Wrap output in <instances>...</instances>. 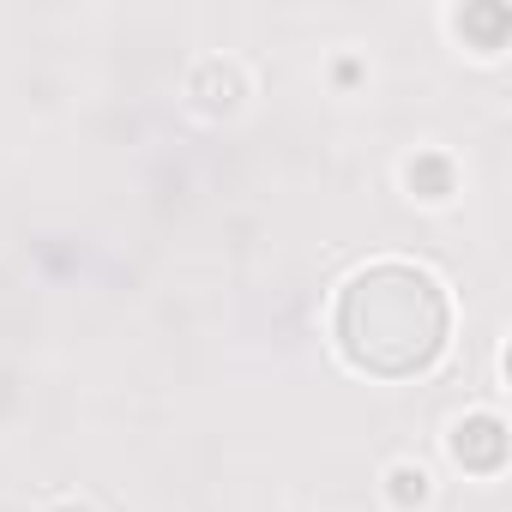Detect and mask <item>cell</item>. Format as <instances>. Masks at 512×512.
Listing matches in <instances>:
<instances>
[{"label":"cell","instance_id":"cell-1","mask_svg":"<svg viewBox=\"0 0 512 512\" xmlns=\"http://www.w3.org/2000/svg\"><path fill=\"white\" fill-rule=\"evenodd\" d=\"M452 296L416 260L362 266L332 302V344L368 380H416L446 356Z\"/></svg>","mask_w":512,"mask_h":512},{"label":"cell","instance_id":"cell-2","mask_svg":"<svg viewBox=\"0 0 512 512\" xmlns=\"http://www.w3.org/2000/svg\"><path fill=\"white\" fill-rule=\"evenodd\" d=\"M452 458L464 464V470H476V476H494L500 464H506V422L500 416H464L458 428H452Z\"/></svg>","mask_w":512,"mask_h":512},{"label":"cell","instance_id":"cell-3","mask_svg":"<svg viewBox=\"0 0 512 512\" xmlns=\"http://www.w3.org/2000/svg\"><path fill=\"white\" fill-rule=\"evenodd\" d=\"M506 25H512V19H506V7H464V13H458V31H464V37H476V49H482V55H494V49L506 43Z\"/></svg>","mask_w":512,"mask_h":512},{"label":"cell","instance_id":"cell-4","mask_svg":"<svg viewBox=\"0 0 512 512\" xmlns=\"http://www.w3.org/2000/svg\"><path fill=\"white\" fill-rule=\"evenodd\" d=\"M386 482H392V500H398V506H422V500H428V470H422V464H398Z\"/></svg>","mask_w":512,"mask_h":512},{"label":"cell","instance_id":"cell-5","mask_svg":"<svg viewBox=\"0 0 512 512\" xmlns=\"http://www.w3.org/2000/svg\"><path fill=\"white\" fill-rule=\"evenodd\" d=\"M55 512H91V506H85V500H61Z\"/></svg>","mask_w":512,"mask_h":512}]
</instances>
